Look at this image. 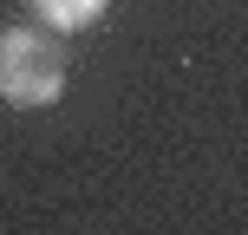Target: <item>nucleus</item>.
<instances>
[{"label":"nucleus","mask_w":248,"mask_h":235,"mask_svg":"<svg viewBox=\"0 0 248 235\" xmlns=\"http://www.w3.org/2000/svg\"><path fill=\"white\" fill-rule=\"evenodd\" d=\"M105 7H111V0H33L39 26H52V33H85Z\"/></svg>","instance_id":"obj_2"},{"label":"nucleus","mask_w":248,"mask_h":235,"mask_svg":"<svg viewBox=\"0 0 248 235\" xmlns=\"http://www.w3.org/2000/svg\"><path fill=\"white\" fill-rule=\"evenodd\" d=\"M59 92H65V52L52 26H7L0 33V98L52 105Z\"/></svg>","instance_id":"obj_1"}]
</instances>
